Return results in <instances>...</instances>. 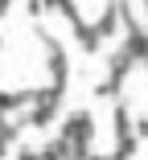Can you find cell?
Returning <instances> with one entry per match:
<instances>
[{"mask_svg":"<svg viewBox=\"0 0 148 160\" xmlns=\"http://www.w3.org/2000/svg\"><path fill=\"white\" fill-rule=\"evenodd\" d=\"M132 132H136L140 140H148V115H136V119H132Z\"/></svg>","mask_w":148,"mask_h":160,"instance_id":"3957f363","label":"cell"},{"mask_svg":"<svg viewBox=\"0 0 148 160\" xmlns=\"http://www.w3.org/2000/svg\"><path fill=\"white\" fill-rule=\"evenodd\" d=\"M54 107H58V90L49 86V90H41V94H37L33 111L21 115V123H25V127H45V123H49V115H54Z\"/></svg>","mask_w":148,"mask_h":160,"instance_id":"7a4b0ae2","label":"cell"},{"mask_svg":"<svg viewBox=\"0 0 148 160\" xmlns=\"http://www.w3.org/2000/svg\"><path fill=\"white\" fill-rule=\"evenodd\" d=\"M144 12H148V0H144Z\"/></svg>","mask_w":148,"mask_h":160,"instance_id":"277c9868","label":"cell"},{"mask_svg":"<svg viewBox=\"0 0 148 160\" xmlns=\"http://www.w3.org/2000/svg\"><path fill=\"white\" fill-rule=\"evenodd\" d=\"M62 132L78 144V156H86V152H91V140H95V119H91V111H70L66 123H62Z\"/></svg>","mask_w":148,"mask_h":160,"instance_id":"6da1fadb","label":"cell"}]
</instances>
